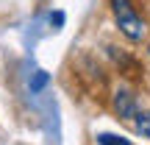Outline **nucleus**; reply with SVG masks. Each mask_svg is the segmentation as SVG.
Here are the masks:
<instances>
[{"label":"nucleus","mask_w":150,"mask_h":145,"mask_svg":"<svg viewBox=\"0 0 150 145\" xmlns=\"http://www.w3.org/2000/svg\"><path fill=\"white\" fill-rule=\"evenodd\" d=\"M50 22H56V25H61V22H64V14H61V11H56V14L50 17Z\"/></svg>","instance_id":"nucleus-6"},{"label":"nucleus","mask_w":150,"mask_h":145,"mask_svg":"<svg viewBox=\"0 0 150 145\" xmlns=\"http://www.w3.org/2000/svg\"><path fill=\"white\" fill-rule=\"evenodd\" d=\"M47 81H50V75L45 73V70H39V73L31 78V92H42L45 86H47Z\"/></svg>","instance_id":"nucleus-5"},{"label":"nucleus","mask_w":150,"mask_h":145,"mask_svg":"<svg viewBox=\"0 0 150 145\" xmlns=\"http://www.w3.org/2000/svg\"><path fill=\"white\" fill-rule=\"evenodd\" d=\"M111 106H114V112L120 114V117H125V120H134L136 117V98L131 95L128 89H117L114 92V101H111Z\"/></svg>","instance_id":"nucleus-2"},{"label":"nucleus","mask_w":150,"mask_h":145,"mask_svg":"<svg viewBox=\"0 0 150 145\" xmlns=\"http://www.w3.org/2000/svg\"><path fill=\"white\" fill-rule=\"evenodd\" d=\"M97 145H131V140L120 134H97Z\"/></svg>","instance_id":"nucleus-4"},{"label":"nucleus","mask_w":150,"mask_h":145,"mask_svg":"<svg viewBox=\"0 0 150 145\" xmlns=\"http://www.w3.org/2000/svg\"><path fill=\"white\" fill-rule=\"evenodd\" d=\"M111 11H114V20H117V28L122 31L125 39L142 42V39L147 36V22L136 14L131 0H111Z\"/></svg>","instance_id":"nucleus-1"},{"label":"nucleus","mask_w":150,"mask_h":145,"mask_svg":"<svg viewBox=\"0 0 150 145\" xmlns=\"http://www.w3.org/2000/svg\"><path fill=\"white\" fill-rule=\"evenodd\" d=\"M134 126H136V131H139L142 137H147V140H150V112H136Z\"/></svg>","instance_id":"nucleus-3"}]
</instances>
